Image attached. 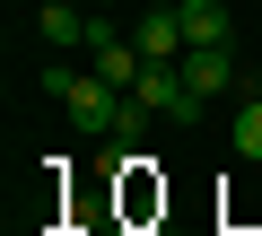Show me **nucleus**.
Wrapping results in <instances>:
<instances>
[{"instance_id":"f257e3e1","label":"nucleus","mask_w":262,"mask_h":236,"mask_svg":"<svg viewBox=\"0 0 262 236\" xmlns=\"http://www.w3.org/2000/svg\"><path fill=\"white\" fill-rule=\"evenodd\" d=\"M44 96H61V114H70L79 132H114V123H122V88H105L96 70L44 61Z\"/></svg>"},{"instance_id":"f03ea898","label":"nucleus","mask_w":262,"mask_h":236,"mask_svg":"<svg viewBox=\"0 0 262 236\" xmlns=\"http://www.w3.org/2000/svg\"><path fill=\"white\" fill-rule=\"evenodd\" d=\"M131 96H140L149 114H166V123H201V96H192V79H184V61H149V70H140V88H131Z\"/></svg>"},{"instance_id":"7ed1b4c3","label":"nucleus","mask_w":262,"mask_h":236,"mask_svg":"<svg viewBox=\"0 0 262 236\" xmlns=\"http://www.w3.org/2000/svg\"><path fill=\"white\" fill-rule=\"evenodd\" d=\"M35 35H44L53 53H88V44H96V18L79 9V0H44V9H35Z\"/></svg>"},{"instance_id":"20e7f679","label":"nucleus","mask_w":262,"mask_h":236,"mask_svg":"<svg viewBox=\"0 0 262 236\" xmlns=\"http://www.w3.org/2000/svg\"><path fill=\"white\" fill-rule=\"evenodd\" d=\"M236 0H175V18H184V44H236Z\"/></svg>"},{"instance_id":"39448f33","label":"nucleus","mask_w":262,"mask_h":236,"mask_svg":"<svg viewBox=\"0 0 262 236\" xmlns=\"http://www.w3.org/2000/svg\"><path fill=\"white\" fill-rule=\"evenodd\" d=\"M131 44H140L149 61H184V53H192V44H184V18H175V9H149L140 27H131Z\"/></svg>"},{"instance_id":"423d86ee","label":"nucleus","mask_w":262,"mask_h":236,"mask_svg":"<svg viewBox=\"0 0 262 236\" xmlns=\"http://www.w3.org/2000/svg\"><path fill=\"white\" fill-rule=\"evenodd\" d=\"M184 79H192V96H219L236 79V44H192L184 53Z\"/></svg>"},{"instance_id":"0eeeda50","label":"nucleus","mask_w":262,"mask_h":236,"mask_svg":"<svg viewBox=\"0 0 262 236\" xmlns=\"http://www.w3.org/2000/svg\"><path fill=\"white\" fill-rule=\"evenodd\" d=\"M236 158H253V166H262V88L236 105Z\"/></svg>"}]
</instances>
